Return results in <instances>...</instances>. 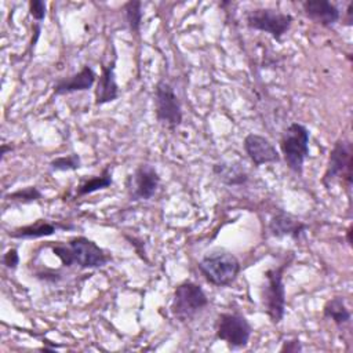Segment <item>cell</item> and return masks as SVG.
<instances>
[{"label":"cell","mask_w":353,"mask_h":353,"mask_svg":"<svg viewBox=\"0 0 353 353\" xmlns=\"http://www.w3.org/2000/svg\"><path fill=\"white\" fill-rule=\"evenodd\" d=\"M8 150H11V146H7L6 143H3V145H1V157H4V154H6Z\"/></svg>","instance_id":"obj_28"},{"label":"cell","mask_w":353,"mask_h":353,"mask_svg":"<svg viewBox=\"0 0 353 353\" xmlns=\"http://www.w3.org/2000/svg\"><path fill=\"white\" fill-rule=\"evenodd\" d=\"M51 250L66 268L76 265L80 269H98L112 259L94 240L84 236L72 237L68 244H55Z\"/></svg>","instance_id":"obj_1"},{"label":"cell","mask_w":353,"mask_h":353,"mask_svg":"<svg viewBox=\"0 0 353 353\" xmlns=\"http://www.w3.org/2000/svg\"><path fill=\"white\" fill-rule=\"evenodd\" d=\"M310 131L301 123H291L281 134L279 146L287 167L296 175H302L303 164L310 153Z\"/></svg>","instance_id":"obj_3"},{"label":"cell","mask_w":353,"mask_h":353,"mask_svg":"<svg viewBox=\"0 0 353 353\" xmlns=\"http://www.w3.org/2000/svg\"><path fill=\"white\" fill-rule=\"evenodd\" d=\"M208 303V296L201 285L194 281L185 280L174 290L170 312L175 320L186 323L192 321L199 313H201Z\"/></svg>","instance_id":"obj_4"},{"label":"cell","mask_w":353,"mask_h":353,"mask_svg":"<svg viewBox=\"0 0 353 353\" xmlns=\"http://www.w3.org/2000/svg\"><path fill=\"white\" fill-rule=\"evenodd\" d=\"M240 261L230 251L218 248L207 252L197 263L204 279L216 287L230 285L240 273Z\"/></svg>","instance_id":"obj_2"},{"label":"cell","mask_w":353,"mask_h":353,"mask_svg":"<svg viewBox=\"0 0 353 353\" xmlns=\"http://www.w3.org/2000/svg\"><path fill=\"white\" fill-rule=\"evenodd\" d=\"M302 350H303V346L298 338L284 341L281 347L279 349V352H281V353H299Z\"/></svg>","instance_id":"obj_25"},{"label":"cell","mask_w":353,"mask_h":353,"mask_svg":"<svg viewBox=\"0 0 353 353\" xmlns=\"http://www.w3.org/2000/svg\"><path fill=\"white\" fill-rule=\"evenodd\" d=\"M41 197H43V194L36 186H26V188L18 189L6 196V199H8L11 201H17V203H22V204L39 201Z\"/></svg>","instance_id":"obj_22"},{"label":"cell","mask_w":353,"mask_h":353,"mask_svg":"<svg viewBox=\"0 0 353 353\" xmlns=\"http://www.w3.org/2000/svg\"><path fill=\"white\" fill-rule=\"evenodd\" d=\"M212 172L228 186H240L248 181V174L240 165L228 161L215 163L212 165Z\"/></svg>","instance_id":"obj_17"},{"label":"cell","mask_w":353,"mask_h":353,"mask_svg":"<svg viewBox=\"0 0 353 353\" xmlns=\"http://www.w3.org/2000/svg\"><path fill=\"white\" fill-rule=\"evenodd\" d=\"M350 236H352V226H349V228L346 229V241H347L349 245H352V239H350Z\"/></svg>","instance_id":"obj_27"},{"label":"cell","mask_w":353,"mask_h":353,"mask_svg":"<svg viewBox=\"0 0 353 353\" xmlns=\"http://www.w3.org/2000/svg\"><path fill=\"white\" fill-rule=\"evenodd\" d=\"M160 185V175L150 164H139L128 178L127 190L131 201L150 200Z\"/></svg>","instance_id":"obj_10"},{"label":"cell","mask_w":353,"mask_h":353,"mask_svg":"<svg viewBox=\"0 0 353 353\" xmlns=\"http://www.w3.org/2000/svg\"><path fill=\"white\" fill-rule=\"evenodd\" d=\"M252 335L250 321L237 312H223L215 320V338L226 343L230 350L244 349Z\"/></svg>","instance_id":"obj_6"},{"label":"cell","mask_w":353,"mask_h":353,"mask_svg":"<svg viewBox=\"0 0 353 353\" xmlns=\"http://www.w3.org/2000/svg\"><path fill=\"white\" fill-rule=\"evenodd\" d=\"M57 229H58V225L48 222L46 219H37L30 225H25L8 232V236L11 239H19V240H34V239L52 236L57 232Z\"/></svg>","instance_id":"obj_16"},{"label":"cell","mask_w":353,"mask_h":353,"mask_svg":"<svg viewBox=\"0 0 353 353\" xmlns=\"http://www.w3.org/2000/svg\"><path fill=\"white\" fill-rule=\"evenodd\" d=\"M268 229L274 237H291L299 240L307 230V225L284 210H279L269 221Z\"/></svg>","instance_id":"obj_12"},{"label":"cell","mask_w":353,"mask_h":353,"mask_svg":"<svg viewBox=\"0 0 353 353\" xmlns=\"http://www.w3.org/2000/svg\"><path fill=\"white\" fill-rule=\"evenodd\" d=\"M3 265L8 270H15L19 265V254L17 248H8L3 255Z\"/></svg>","instance_id":"obj_24"},{"label":"cell","mask_w":353,"mask_h":353,"mask_svg":"<svg viewBox=\"0 0 353 353\" xmlns=\"http://www.w3.org/2000/svg\"><path fill=\"white\" fill-rule=\"evenodd\" d=\"M292 15L274 8H254L245 14V23L250 29L268 33L280 41L292 25Z\"/></svg>","instance_id":"obj_9"},{"label":"cell","mask_w":353,"mask_h":353,"mask_svg":"<svg viewBox=\"0 0 353 353\" xmlns=\"http://www.w3.org/2000/svg\"><path fill=\"white\" fill-rule=\"evenodd\" d=\"M323 317L331 320L339 328L346 325L352 319V313L345 303V298L336 295L325 301L323 305Z\"/></svg>","instance_id":"obj_18"},{"label":"cell","mask_w":353,"mask_h":353,"mask_svg":"<svg viewBox=\"0 0 353 353\" xmlns=\"http://www.w3.org/2000/svg\"><path fill=\"white\" fill-rule=\"evenodd\" d=\"M97 83V74L90 65H84L77 73L57 80L52 87V95H69L90 90Z\"/></svg>","instance_id":"obj_14"},{"label":"cell","mask_w":353,"mask_h":353,"mask_svg":"<svg viewBox=\"0 0 353 353\" xmlns=\"http://www.w3.org/2000/svg\"><path fill=\"white\" fill-rule=\"evenodd\" d=\"M116 57L108 65L101 66V74L95 83V106H102L116 101L120 97L116 81Z\"/></svg>","instance_id":"obj_13"},{"label":"cell","mask_w":353,"mask_h":353,"mask_svg":"<svg viewBox=\"0 0 353 353\" xmlns=\"http://www.w3.org/2000/svg\"><path fill=\"white\" fill-rule=\"evenodd\" d=\"M290 261H285L277 268H270L265 272V285L262 287V305L270 323L277 325L285 314V287L284 270L288 268Z\"/></svg>","instance_id":"obj_5"},{"label":"cell","mask_w":353,"mask_h":353,"mask_svg":"<svg viewBox=\"0 0 353 353\" xmlns=\"http://www.w3.org/2000/svg\"><path fill=\"white\" fill-rule=\"evenodd\" d=\"M243 148L245 154L254 163L255 167L280 161V153L276 149V146L261 134H247L243 141Z\"/></svg>","instance_id":"obj_11"},{"label":"cell","mask_w":353,"mask_h":353,"mask_svg":"<svg viewBox=\"0 0 353 353\" xmlns=\"http://www.w3.org/2000/svg\"><path fill=\"white\" fill-rule=\"evenodd\" d=\"M154 114L160 124L174 131L181 125L183 114L179 98L176 97L174 87L165 81L159 80L154 85Z\"/></svg>","instance_id":"obj_8"},{"label":"cell","mask_w":353,"mask_h":353,"mask_svg":"<svg viewBox=\"0 0 353 353\" xmlns=\"http://www.w3.org/2000/svg\"><path fill=\"white\" fill-rule=\"evenodd\" d=\"M50 170L54 172L76 171L81 167V159L77 153H70L66 156H58L50 161Z\"/></svg>","instance_id":"obj_21"},{"label":"cell","mask_w":353,"mask_h":353,"mask_svg":"<svg viewBox=\"0 0 353 353\" xmlns=\"http://www.w3.org/2000/svg\"><path fill=\"white\" fill-rule=\"evenodd\" d=\"M342 22H345V25L350 26L352 25V3H347V8H346V17L342 18Z\"/></svg>","instance_id":"obj_26"},{"label":"cell","mask_w":353,"mask_h":353,"mask_svg":"<svg viewBox=\"0 0 353 353\" xmlns=\"http://www.w3.org/2000/svg\"><path fill=\"white\" fill-rule=\"evenodd\" d=\"M352 142L346 138L336 139L330 152L321 183L325 188H330L332 182L342 181L345 188L349 190L352 188Z\"/></svg>","instance_id":"obj_7"},{"label":"cell","mask_w":353,"mask_h":353,"mask_svg":"<svg viewBox=\"0 0 353 353\" xmlns=\"http://www.w3.org/2000/svg\"><path fill=\"white\" fill-rule=\"evenodd\" d=\"M28 7H29V15L37 23L44 21L46 14H47V3L46 1H43V0H30Z\"/></svg>","instance_id":"obj_23"},{"label":"cell","mask_w":353,"mask_h":353,"mask_svg":"<svg viewBox=\"0 0 353 353\" xmlns=\"http://www.w3.org/2000/svg\"><path fill=\"white\" fill-rule=\"evenodd\" d=\"M305 15L323 28H332L341 19L339 8L327 0H306L302 3Z\"/></svg>","instance_id":"obj_15"},{"label":"cell","mask_w":353,"mask_h":353,"mask_svg":"<svg viewBox=\"0 0 353 353\" xmlns=\"http://www.w3.org/2000/svg\"><path fill=\"white\" fill-rule=\"evenodd\" d=\"M113 183V178H112V171L108 167H105L99 175L91 176L85 181H83L77 189H76V197H81V196H87L91 193H95L98 190H103L108 189L109 186H112Z\"/></svg>","instance_id":"obj_19"},{"label":"cell","mask_w":353,"mask_h":353,"mask_svg":"<svg viewBox=\"0 0 353 353\" xmlns=\"http://www.w3.org/2000/svg\"><path fill=\"white\" fill-rule=\"evenodd\" d=\"M121 10L130 32L139 34L142 25V3L139 0H130L123 4Z\"/></svg>","instance_id":"obj_20"}]
</instances>
